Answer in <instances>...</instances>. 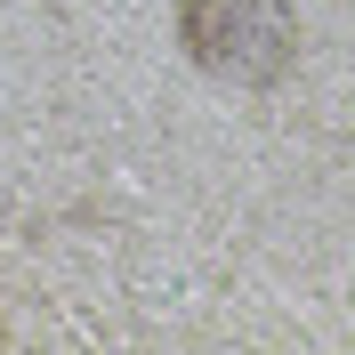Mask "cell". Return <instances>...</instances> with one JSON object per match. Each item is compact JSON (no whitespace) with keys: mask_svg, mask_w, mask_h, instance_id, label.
I'll use <instances>...</instances> for the list:
<instances>
[{"mask_svg":"<svg viewBox=\"0 0 355 355\" xmlns=\"http://www.w3.org/2000/svg\"><path fill=\"white\" fill-rule=\"evenodd\" d=\"M186 65L226 89H275L299 65V8L291 0H178L170 17Z\"/></svg>","mask_w":355,"mask_h":355,"instance_id":"cell-1","label":"cell"}]
</instances>
